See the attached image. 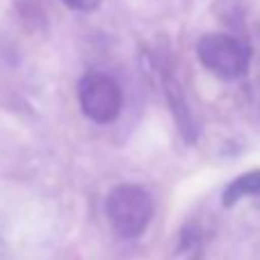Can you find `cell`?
I'll return each mask as SVG.
<instances>
[{"instance_id":"obj_1","label":"cell","mask_w":260,"mask_h":260,"mask_svg":"<svg viewBox=\"0 0 260 260\" xmlns=\"http://www.w3.org/2000/svg\"><path fill=\"white\" fill-rule=\"evenodd\" d=\"M105 212L121 238H137L144 233L153 215V201L139 185H119L105 201Z\"/></svg>"},{"instance_id":"obj_3","label":"cell","mask_w":260,"mask_h":260,"mask_svg":"<svg viewBox=\"0 0 260 260\" xmlns=\"http://www.w3.org/2000/svg\"><path fill=\"white\" fill-rule=\"evenodd\" d=\"M78 101L85 117L96 123H112L123 105L119 85L105 73H87L78 85Z\"/></svg>"},{"instance_id":"obj_2","label":"cell","mask_w":260,"mask_h":260,"mask_svg":"<svg viewBox=\"0 0 260 260\" xmlns=\"http://www.w3.org/2000/svg\"><path fill=\"white\" fill-rule=\"evenodd\" d=\"M201 64L221 80H235L249 69V50L231 35H206L197 46Z\"/></svg>"},{"instance_id":"obj_5","label":"cell","mask_w":260,"mask_h":260,"mask_svg":"<svg viewBox=\"0 0 260 260\" xmlns=\"http://www.w3.org/2000/svg\"><path fill=\"white\" fill-rule=\"evenodd\" d=\"M64 5H69L71 9H78V12H91L101 5V0H64Z\"/></svg>"},{"instance_id":"obj_4","label":"cell","mask_w":260,"mask_h":260,"mask_svg":"<svg viewBox=\"0 0 260 260\" xmlns=\"http://www.w3.org/2000/svg\"><path fill=\"white\" fill-rule=\"evenodd\" d=\"M260 194V171H249L242 174L226 187L224 192V206L231 208L240 201L242 197H256Z\"/></svg>"}]
</instances>
